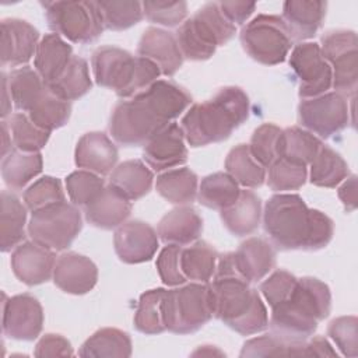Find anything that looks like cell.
<instances>
[{"label": "cell", "instance_id": "cell-1", "mask_svg": "<svg viewBox=\"0 0 358 358\" xmlns=\"http://www.w3.org/2000/svg\"><path fill=\"white\" fill-rule=\"evenodd\" d=\"M190 103L192 95L185 88L166 80H157L113 108L109 133L123 147L144 145L171 120L182 115Z\"/></svg>", "mask_w": 358, "mask_h": 358}, {"label": "cell", "instance_id": "cell-2", "mask_svg": "<svg viewBox=\"0 0 358 358\" xmlns=\"http://www.w3.org/2000/svg\"><path fill=\"white\" fill-rule=\"evenodd\" d=\"M250 113V101L239 87H224L208 101L194 103L182 117L180 127L186 143L203 147L221 143L232 134Z\"/></svg>", "mask_w": 358, "mask_h": 358}, {"label": "cell", "instance_id": "cell-3", "mask_svg": "<svg viewBox=\"0 0 358 358\" xmlns=\"http://www.w3.org/2000/svg\"><path fill=\"white\" fill-rule=\"evenodd\" d=\"M330 309L329 285L315 277H302L291 295L271 308L268 327L285 340L305 341L313 336L317 323L329 316Z\"/></svg>", "mask_w": 358, "mask_h": 358}, {"label": "cell", "instance_id": "cell-4", "mask_svg": "<svg viewBox=\"0 0 358 358\" xmlns=\"http://www.w3.org/2000/svg\"><path fill=\"white\" fill-rule=\"evenodd\" d=\"M94 80L99 87L113 90L122 99L133 98L158 80V66L147 57L133 56L117 46H99L91 57Z\"/></svg>", "mask_w": 358, "mask_h": 358}, {"label": "cell", "instance_id": "cell-5", "mask_svg": "<svg viewBox=\"0 0 358 358\" xmlns=\"http://www.w3.org/2000/svg\"><path fill=\"white\" fill-rule=\"evenodd\" d=\"M316 208H309L299 194L277 193L263 211V227L280 250H309Z\"/></svg>", "mask_w": 358, "mask_h": 358}, {"label": "cell", "instance_id": "cell-6", "mask_svg": "<svg viewBox=\"0 0 358 358\" xmlns=\"http://www.w3.org/2000/svg\"><path fill=\"white\" fill-rule=\"evenodd\" d=\"M236 27L227 20L217 1L206 3L193 17L185 20L175 32L183 59L208 60L218 46L229 42Z\"/></svg>", "mask_w": 358, "mask_h": 358}, {"label": "cell", "instance_id": "cell-7", "mask_svg": "<svg viewBox=\"0 0 358 358\" xmlns=\"http://www.w3.org/2000/svg\"><path fill=\"white\" fill-rule=\"evenodd\" d=\"M165 329L175 334H192L213 317L208 282L182 284L165 289L162 298Z\"/></svg>", "mask_w": 358, "mask_h": 358}, {"label": "cell", "instance_id": "cell-8", "mask_svg": "<svg viewBox=\"0 0 358 358\" xmlns=\"http://www.w3.org/2000/svg\"><path fill=\"white\" fill-rule=\"evenodd\" d=\"M41 4L49 28L70 42H95L105 29L96 1H45Z\"/></svg>", "mask_w": 358, "mask_h": 358}, {"label": "cell", "instance_id": "cell-9", "mask_svg": "<svg viewBox=\"0 0 358 358\" xmlns=\"http://www.w3.org/2000/svg\"><path fill=\"white\" fill-rule=\"evenodd\" d=\"M239 39L243 50L253 60L266 66L285 62L292 46L284 20L268 14H259L243 25Z\"/></svg>", "mask_w": 358, "mask_h": 358}, {"label": "cell", "instance_id": "cell-10", "mask_svg": "<svg viewBox=\"0 0 358 358\" xmlns=\"http://www.w3.org/2000/svg\"><path fill=\"white\" fill-rule=\"evenodd\" d=\"M81 228L78 207L62 201L34 211L28 222V235L36 243L56 252L71 246Z\"/></svg>", "mask_w": 358, "mask_h": 358}, {"label": "cell", "instance_id": "cell-11", "mask_svg": "<svg viewBox=\"0 0 358 358\" xmlns=\"http://www.w3.org/2000/svg\"><path fill=\"white\" fill-rule=\"evenodd\" d=\"M320 50L331 67V87L347 96L358 84V39L351 29H331L320 38Z\"/></svg>", "mask_w": 358, "mask_h": 358}, {"label": "cell", "instance_id": "cell-12", "mask_svg": "<svg viewBox=\"0 0 358 358\" xmlns=\"http://www.w3.org/2000/svg\"><path fill=\"white\" fill-rule=\"evenodd\" d=\"M298 122L305 130L329 138L347 127L350 122L348 101L336 91L302 99L298 105Z\"/></svg>", "mask_w": 358, "mask_h": 358}, {"label": "cell", "instance_id": "cell-13", "mask_svg": "<svg viewBox=\"0 0 358 358\" xmlns=\"http://www.w3.org/2000/svg\"><path fill=\"white\" fill-rule=\"evenodd\" d=\"M289 66L299 81L298 95L309 99L329 92L333 74L330 64L324 60L316 42H301L289 55Z\"/></svg>", "mask_w": 358, "mask_h": 358}, {"label": "cell", "instance_id": "cell-14", "mask_svg": "<svg viewBox=\"0 0 358 358\" xmlns=\"http://www.w3.org/2000/svg\"><path fill=\"white\" fill-rule=\"evenodd\" d=\"M43 309L31 294H18L3 301V333L13 340L32 341L43 327Z\"/></svg>", "mask_w": 358, "mask_h": 358}, {"label": "cell", "instance_id": "cell-15", "mask_svg": "<svg viewBox=\"0 0 358 358\" xmlns=\"http://www.w3.org/2000/svg\"><path fill=\"white\" fill-rule=\"evenodd\" d=\"M113 246L120 262L127 264L144 263L151 260L158 250V234L144 221H126L116 228Z\"/></svg>", "mask_w": 358, "mask_h": 358}, {"label": "cell", "instance_id": "cell-16", "mask_svg": "<svg viewBox=\"0 0 358 358\" xmlns=\"http://www.w3.org/2000/svg\"><path fill=\"white\" fill-rule=\"evenodd\" d=\"M185 141L182 127L171 122L143 145V159L157 172L183 165L187 161Z\"/></svg>", "mask_w": 358, "mask_h": 358}, {"label": "cell", "instance_id": "cell-17", "mask_svg": "<svg viewBox=\"0 0 358 358\" xmlns=\"http://www.w3.org/2000/svg\"><path fill=\"white\" fill-rule=\"evenodd\" d=\"M11 268L14 275L25 285H39L53 277L56 264L55 250L35 241L20 243L11 253Z\"/></svg>", "mask_w": 358, "mask_h": 358}, {"label": "cell", "instance_id": "cell-18", "mask_svg": "<svg viewBox=\"0 0 358 358\" xmlns=\"http://www.w3.org/2000/svg\"><path fill=\"white\" fill-rule=\"evenodd\" d=\"M38 41L39 31L28 21L4 18L1 21V66L22 67L35 56Z\"/></svg>", "mask_w": 358, "mask_h": 358}, {"label": "cell", "instance_id": "cell-19", "mask_svg": "<svg viewBox=\"0 0 358 358\" xmlns=\"http://www.w3.org/2000/svg\"><path fill=\"white\" fill-rule=\"evenodd\" d=\"M96 281L98 268L90 257L76 252H66L56 259L53 282L63 292L84 295L95 287Z\"/></svg>", "mask_w": 358, "mask_h": 358}, {"label": "cell", "instance_id": "cell-20", "mask_svg": "<svg viewBox=\"0 0 358 358\" xmlns=\"http://www.w3.org/2000/svg\"><path fill=\"white\" fill-rule=\"evenodd\" d=\"M138 56L147 57L154 62L161 74L172 77L183 64V55L179 49L176 36L162 28L148 27L137 46Z\"/></svg>", "mask_w": 358, "mask_h": 358}, {"label": "cell", "instance_id": "cell-21", "mask_svg": "<svg viewBox=\"0 0 358 358\" xmlns=\"http://www.w3.org/2000/svg\"><path fill=\"white\" fill-rule=\"evenodd\" d=\"M119 159V152L112 140L102 131H90L80 137L74 151L78 168L96 175L110 173Z\"/></svg>", "mask_w": 358, "mask_h": 358}, {"label": "cell", "instance_id": "cell-22", "mask_svg": "<svg viewBox=\"0 0 358 358\" xmlns=\"http://www.w3.org/2000/svg\"><path fill=\"white\" fill-rule=\"evenodd\" d=\"M327 3L317 0H288L282 3V20L292 42H303L316 35L326 17Z\"/></svg>", "mask_w": 358, "mask_h": 358}, {"label": "cell", "instance_id": "cell-23", "mask_svg": "<svg viewBox=\"0 0 358 358\" xmlns=\"http://www.w3.org/2000/svg\"><path fill=\"white\" fill-rule=\"evenodd\" d=\"M239 274L249 282L263 280L275 266V250L263 238L252 236L232 252Z\"/></svg>", "mask_w": 358, "mask_h": 358}, {"label": "cell", "instance_id": "cell-24", "mask_svg": "<svg viewBox=\"0 0 358 358\" xmlns=\"http://www.w3.org/2000/svg\"><path fill=\"white\" fill-rule=\"evenodd\" d=\"M203 232V218L190 206H178L168 211L157 225L158 238L166 245H190Z\"/></svg>", "mask_w": 358, "mask_h": 358}, {"label": "cell", "instance_id": "cell-25", "mask_svg": "<svg viewBox=\"0 0 358 358\" xmlns=\"http://www.w3.org/2000/svg\"><path fill=\"white\" fill-rule=\"evenodd\" d=\"M131 213V201L120 194L109 183L99 193V196L92 200L87 207H84L85 220L101 229L117 228L129 218Z\"/></svg>", "mask_w": 358, "mask_h": 358}, {"label": "cell", "instance_id": "cell-26", "mask_svg": "<svg viewBox=\"0 0 358 358\" xmlns=\"http://www.w3.org/2000/svg\"><path fill=\"white\" fill-rule=\"evenodd\" d=\"M73 48L57 34H46L35 52L34 66L41 78L50 84L56 81L73 57Z\"/></svg>", "mask_w": 358, "mask_h": 358}, {"label": "cell", "instance_id": "cell-27", "mask_svg": "<svg viewBox=\"0 0 358 358\" xmlns=\"http://www.w3.org/2000/svg\"><path fill=\"white\" fill-rule=\"evenodd\" d=\"M262 220V200L252 190H241L238 200L221 210L224 227L235 236H246L255 232Z\"/></svg>", "mask_w": 358, "mask_h": 358}, {"label": "cell", "instance_id": "cell-28", "mask_svg": "<svg viewBox=\"0 0 358 358\" xmlns=\"http://www.w3.org/2000/svg\"><path fill=\"white\" fill-rule=\"evenodd\" d=\"M154 173L140 159H127L110 172L109 185L127 200L136 201L144 197L152 187Z\"/></svg>", "mask_w": 358, "mask_h": 358}, {"label": "cell", "instance_id": "cell-29", "mask_svg": "<svg viewBox=\"0 0 358 358\" xmlns=\"http://www.w3.org/2000/svg\"><path fill=\"white\" fill-rule=\"evenodd\" d=\"M0 201V249L6 253L15 249L25 238L27 206L8 190L1 192Z\"/></svg>", "mask_w": 358, "mask_h": 358}, {"label": "cell", "instance_id": "cell-30", "mask_svg": "<svg viewBox=\"0 0 358 358\" xmlns=\"http://www.w3.org/2000/svg\"><path fill=\"white\" fill-rule=\"evenodd\" d=\"M130 336L116 327H103L90 336L78 350L83 358H126L131 355Z\"/></svg>", "mask_w": 358, "mask_h": 358}, {"label": "cell", "instance_id": "cell-31", "mask_svg": "<svg viewBox=\"0 0 358 358\" xmlns=\"http://www.w3.org/2000/svg\"><path fill=\"white\" fill-rule=\"evenodd\" d=\"M43 168L41 152H24L13 148L1 161V178L10 190H22Z\"/></svg>", "mask_w": 358, "mask_h": 358}, {"label": "cell", "instance_id": "cell-32", "mask_svg": "<svg viewBox=\"0 0 358 358\" xmlns=\"http://www.w3.org/2000/svg\"><path fill=\"white\" fill-rule=\"evenodd\" d=\"M199 178L189 168L168 169L157 176L155 189L166 201L178 206L192 204L197 197Z\"/></svg>", "mask_w": 358, "mask_h": 358}, {"label": "cell", "instance_id": "cell-33", "mask_svg": "<svg viewBox=\"0 0 358 358\" xmlns=\"http://www.w3.org/2000/svg\"><path fill=\"white\" fill-rule=\"evenodd\" d=\"M218 252L206 241H194L180 250V270L186 280L194 282H210L215 273Z\"/></svg>", "mask_w": 358, "mask_h": 358}, {"label": "cell", "instance_id": "cell-34", "mask_svg": "<svg viewBox=\"0 0 358 358\" xmlns=\"http://www.w3.org/2000/svg\"><path fill=\"white\" fill-rule=\"evenodd\" d=\"M7 80L13 103L24 113H28L35 102L48 90L46 83L41 78L36 70L29 66L11 70V73L7 74Z\"/></svg>", "mask_w": 358, "mask_h": 358}, {"label": "cell", "instance_id": "cell-35", "mask_svg": "<svg viewBox=\"0 0 358 358\" xmlns=\"http://www.w3.org/2000/svg\"><path fill=\"white\" fill-rule=\"evenodd\" d=\"M241 189L227 172H214L201 179L197 190V200L211 210H225L239 197Z\"/></svg>", "mask_w": 358, "mask_h": 358}, {"label": "cell", "instance_id": "cell-36", "mask_svg": "<svg viewBox=\"0 0 358 358\" xmlns=\"http://www.w3.org/2000/svg\"><path fill=\"white\" fill-rule=\"evenodd\" d=\"M225 169L238 185L248 189L260 187L266 182V168L252 155L248 144H238L228 152Z\"/></svg>", "mask_w": 358, "mask_h": 358}, {"label": "cell", "instance_id": "cell-37", "mask_svg": "<svg viewBox=\"0 0 358 358\" xmlns=\"http://www.w3.org/2000/svg\"><path fill=\"white\" fill-rule=\"evenodd\" d=\"M309 165V180L319 187H336L350 175V168L345 159L326 144L320 147Z\"/></svg>", "mask_w": 358, "mask_h": 358}, {"label": "cell", "instance_id": "cell-38", "mask_svg": "<svg viewBox=\"0 0 358 358\" xmlns=\"http://www.w3.org/2000/svg\"><path fill=\"white\" fill-rule=\"evenodd\" d=\"M46 85L55 95L69 102L84 96L92 88L87 60L80 56H73L62 76Z\"/></svg>", "mask_w": 358, "mask_h": 358}, {"label": "cell", "instance_id": "cell-39", "mask_svg": "<svg viewBox=\"0 0 358 358\" xmlns=\"http://www.w3.org/2000/svg\"><path fill=\"white\" fill-rule=\"evenodd\" d=\"M322 145V140L313 133L298 126L287 127L280 138V158L309 165Z\"/></svg>", "mask_w": 358, "mask_h": 358}, {"label": "cell", "instance_id": "cell-40", "mask_svg": "<svg viewBox=\"0 0 358 358\" xmlns=\"http://www.w3.org/2000/svg\"><path fill=\"white\" fill-rule=\"evenodd\" d=\"M27 115L38 127L52 133L67 124L71 116V102L59 98L48 87Z\"/></svg>", "mask_w": 358, "mask_h": 358}, {"label": "cell", "instance_id": "cell-41", "mask_svg": "<svg viewBox=\"0 0 358 358\" xmlns=\"http://www.w3.org/2000/svg\"><path fill=\"white\" fill-rule=\"evenodd\" d=\"M165 289L154 288L140 295L138 305L134 313V327L143 334H159L165 331L164 315H162V298Z\"/></svg>", "mask_w": 358, "mask_h": 358}, {"label": "cell", "instance_id": "cell-42", "mask_svg": "<svg viewBox=\"0 0 358 358\" xmlns=\"http://www.w3.org/2000/svg\"><path fill=\"white\" fill-rule=\"evenodd\" d=\"M305 341L285 340L274 333L248 340L239 357H303Z\"/></svg>", "mask_w": 358, "mask_h": 358}, {"label": "cell", "instance_id": "cell-43", "mask_svg": "<svg viewBox=\"0 0 358 358\" xmlns=\"http://www.w3.org/2000/svg\"><path fill=\"white\" fill-rule=\"evenodd\" d=\"M6 122L10 127L13 145L20 151L41 152L49 141L50 131L38 127L24 112L11 113Z\"/></svg>", "mask_w": 358, "mask_h": 358}, {"label": "cell", "instance_id": "cell-44", "mask_svg": "<svg viewBox=\"0 0 358 358\" xmlns=\"http://www.w3.org/2000/svg\"><path fill=\"white\" fill-rule=\"evenodd\" d=\"M105 29L124 31L138 24L143 17V3L134 0H101L96 1Z\"/></svg>", "mask_w": 358, "mask_h": 358}, {"label": "cell", "instance_id": "cell-45", "mask_svg": "<svg viewBox=\"0 0 358 358\" xmlns=\"http://www.w3.org/2000/svg\"><path fill=\"white\" fill-rule=\"evenodd\" d=\"M308 179L306 165L285 158H277L266 173V182L274 192L298 190Z\"/></svg>", "mask_w": 358, "mask_h": 358}, {"label": "cell", "instance_id": "cell-46", "mask_svg": "<svg viewBox=\"0 0 358 358\" xmlns=\"http://www.w3.org/2000/svg\"><path fill=\"white\" fill-rule=\"evenodd\" d=\"M105 180L90 171H76L66 178V190L71 203L77 207H87L105 189Z\"/></svg>", "mask_w": 358, "mask_h": 358}, {"label": "cell", "instance_id": "cell-47", "mask_svg": "<svg viewBox=\"0 0 358 358\" xmlns=\"http://www.w3.org/2000/svg\"><path fill=\"white\" fill-rule=\"evenodd\" d=\"M282 129L274 123H263L255 129L249 150L252 155L264 166L268 168L277 158H280V138Z\"/></svg>", "mask_w": 358, "mask_h": 358}, {"label": "cell", "instance_id": "cell-48", "mask_svg": "<svg viewBox=\"0 0 358 358\" xmlns=\"http://www.w3.org/2000/svg\"><path fill=\"white\" fill-rule=\"evenodd\" d=\"M24 204L32 213L43 207L66 201L62 182L53 176H42L24 190Z\"/></svg>", "mask_w": 358, "mask_h": 358}, {"label": "cell", "instance_id": "cell-49", "mask_svg": "<svg viewBox=\"0 0 358 358\" xmlns=\"http://www.w3.org/2000/svg\"><path fill=\"white\" fill-rule=\"evenodd\" d=\"M327 336L340 350L341 355L354 358L358 355V319L357 316H340L327 326Z\"/></svg>", "mask_w": 358, "mask_h": 358}, {"label": "cell", "instance_id": "cell-50", "mask_svg": "<svg viewBox=\"0 0 358 358\" xmlns=\"http://www.w3.org/2000/svg\"><path fill=\"white\" fill-rule=\"evenodd\" d=\"M143 13L145 18L162 27H178L187 15L186 1H144Z\"/></svg>", "mask_w": 358, "mask_h": 358}, {"label": "cell", "instance_id": "cell-51", "mask_svg": "<svg viewBox=\"0 0 358 358\" xmlns=\"http://www.w3.org/2000/svg\"><path fill=\"white\" fill-rule=\"evenodd\" d=\"M296 281L298 278L292 273L287 270H275L260 284L259 291L273 308L291 295Z\"/></svg>", "mask_w": 358, "mask_h": 358}, {"label": "cell", "instance_id": "cell-52", "mask_svg": "<svg viewBox=\"0 0 358 358\" xmlns=\"http://www.w3.org/2000/svg\"><path fill=\"white\" fill-rule=\"evenodd\" d=\"M180 250L179 245H166L157 257V270L165 285L178 287L187 281L180 270Z\"/></svg>", "mask_w": 358, "mask_h": 358}, {"label": "cell", "instance_id": "cell-53", "mask_svg": "<svg viewBox=\"0 0 358 358\" xmlns=\"http://www.w3.org/2000/svg\"><path fill=\"white\" fill-rule=\"evenodd\" d=\"M267 327H268V313L260 295L256 298L252 308L242 317H239L235 323L229 326V329L239 333L241 336L257 334L266 330Z\"/></svg>", "mask_w": 358, "mask_h": 358}, {"label": "cell", "instance_id": "cell-54", "mask_svg": "<svg viewBox=\"0 0 358 358\" xmlns=\"http://www.w3.org/2000/svg\"><path fill=\"white\" fill-rule=\"evenodd\" d=\"M74 354L71 343L62 334L48 333L35 345V357H71Z\"/></svg>", "mask_w": 358, "mask_h": 358}, {"label": "cell", "instance_id": "cell-55", "mask_svg": "<svg viewBox=\"0 0 358 358\" xmlns=\"http://www.w3.org/2000/svg\"><path fill=\"white\" fill-rule=\"evenodd\" d=\"M220 10L235 27L243 25L256 10V3L249 1H218Z\"/></svg>", "mask_w": 358, "mask_h": 358}, {"label": "cell", "instance_id": "cell-56", "mask_svg": "<svg viewBox=\"0 0 358 358\" xmlns=\"http://www.w3.org/2000/svg\"><path fill=\"white\" fill-rule=\"evenodd\" d=\"M337 196L343 203L345 211L351 213L357 208V176L348 175L338 186Z\"/></svg>", "mask_w": 358, "mask_h": 358}, {"label": "cell", "instance_id": "cell-57", "mask_svg": "<svg viewBox=\"0 0 358 358\" xmlns=\"http://www.w3.org/2000/svg\"><path fill=\"white\" fill-rule=\"evenodd\" d=\"M303 357H338V354L327 338L323 336H315L306 340Z\"/></svg>", "mask_w": 358, "mask_h": 358}, {"label": "cell", "instance_id": "cell-58", "mask_svg": "<svg viewBox=\"0 0 358 358\" xmlns=\"http://www.w3.org/2000/svg\"><path fill=\"white\" fill-rule=\"evenodd\" d=\"M1 85H3V95H1V117L6 119L7 116L11 115V94H10V88H8V80H7V74L3 71L1 73Z\"/></svg>", "mask_w": 358, "mask_h": 358}, {"label": "cell", "instance_id": "cell-59", "mask_svg": "<svg viewBox=\"0 0 358 358\" xmlns=\"http://www.w3.org/2000/svg\"><path fill=\"white\" fill-rule=\"evenodd\" d=\"M1 140H3V151H1V154H3V157H6L13 148V138H11V133H10V127H8V124H7V122L3 119V122H1Z\"/></svg>", "mask_w": 358, "mask_h": 358}, {"label": "cell", "instance_id": "cell-60", "mask_svg": "<svg viewBox=\"0 0 358 358\" xmlns=\"http://www.w3.org/2000/svg\"><path fill=\"white\" fill-rule=\"evenodd\" d=\"M193 357H224L225 354L214 345H200L196 351L192 352Z\"/></svg>", "mask_w": 358, "mask_h": 358}]
</instances>
